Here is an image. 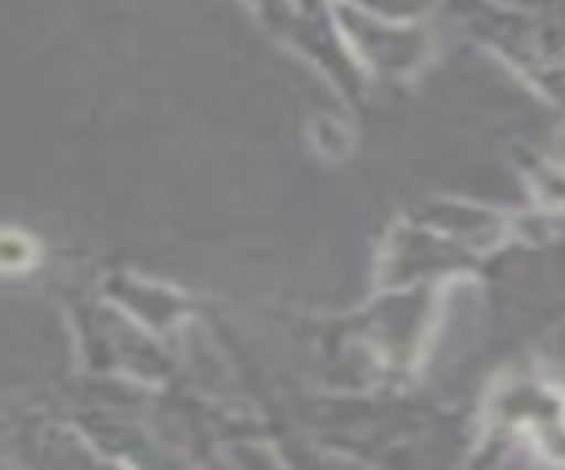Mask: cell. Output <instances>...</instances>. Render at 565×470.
<instances>
[{
    "label": "cell",
    "instance_id": "cell-1",
    "mask_svg": "<svg viewBox=\"0 0 565 470\" xmlns=\"http://www.w3.org/2000/svg\"><path fill=\"white\" fill-rule=\"evenodd\" d=\"M35 263V241L14 231H0V273H22Z\"/></svg>",
    "mask_w": 565,
    "mask_h": 470
}]
</instances>
